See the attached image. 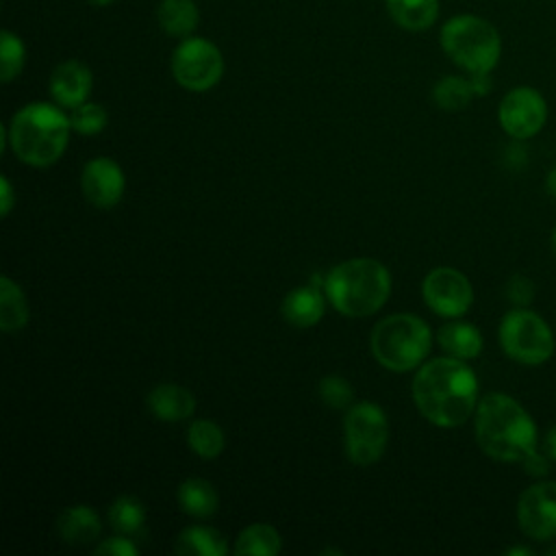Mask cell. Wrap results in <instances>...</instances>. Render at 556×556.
Segmentation results:
<instances>
[{
	"instance_id": "obj_17",
	"label": "cell",
	"mask_w": 556,
	"mask_h": 556,
	"mask_svg": "<svg viewBox=\"0 0 556 556\" xmlns=\"http://www.w3.org/2000/svg\"><path fill=\"white\" fill-rule=\"evenodd\" d=\"M56 530L61 539L70 545H89L100 536L102 523L93 508L89 506H70L56 519Z\"/></svg>"
},
{
	"instance_id": "obj_15",
	"label": "cell",
	"mask_w": 556,
	"mask_h": 556,
	"mask_svg": "<svg viewBox=\"0 0 556 556\" xmlns=\"http://www.w3.org/2000/svg\"><path fill=\"white\" fill-rule=\"evenodd\" d=\"M146 404L150 413L161 421H182L195 410V397L185 387L163 382L156 384L148 397Z\"/></svg>"
},
{
	"instance_id": "obj_38",
	"label": "cell",
	"mask_w": 556,
	"mask_h": 556,
	"mask_svg": "<svg viewBox=\"0 0 556 556\" xmlns=\"http://www.w3.org/2000/svg\"><path fill=\"white\" fill-rule=\"evenodd\" d=\"M89 4H93V7H106V4H111L113 0H87Z\"/></svg>"
},
{
	"instance_id": "obj_34",
	"label": "cell",
	"mask_w": 556,
	"mask_h": 556,
	"mask_svg": "<svg viewBox=\"0 0 556 556\" xmlns=\"http://www.w3.org/2000/svg\"><path fill=\"white\" fill-rule=\"evenodd\" d=\"M471 87H473V93L476 96H484V93H489V89H491V78H489V74H471Z\"/></svg>"
},
{
	"instance_id": "obj_16",
	"label": "cell",
	"mask_w": 556,
	"mask_h": 556,
	"mask_svg": "<svg viewBox=\"0 0 556 556\" xmlns=\"http://www.w3.org/2000/svg\"><path fill=\"white\" fill-rule=\"evenodd\" d=\"M324 315V293L315 285L289 291L282 300V317L295 328L315 326Z\"/></svg>"
},
{
	"instance_id": "obj_22",
	"label": "cell",
	"mask_w": 556,
	"mask_h": 556,
	"mask_svg": "<svg viewBox=\"0 0 556 556\" xmlns=\"http://www.w3.org/2000/svg\"><path fill=\"white\" fill-rule=\"evenodd\" d=\"M28 321V304L24 291L9 278H0V328L4 332L22 330Z\"/></svg>"
},
{
	"instance_id": "obj_40",
	"label": "cell",
	"mask_w": 556,
	"mask_h": 556,
	"mask_svg": "<svg viewBox=\"0 0 556 556\" xmlns=\"http://www.w3.org/2000/svg\"><path fill=\"white\" fill-rule=\"evenodd\" d=\"M545 554H556V547H547V549H545Z\"/></svg>"
},
{
	"instance_id": "obj_11",
	"label": "cell",
	"mask_w": 556,
	"mask_h": 556,
	"mask_svg": "<svg viewBox=\"0 0 556 556\" xmlns=\"http://www.w3.org/2000/svg\"><path fill=\"white\" fill-rule=\"evenodd\" d=\"M519 530L532 541L556 539V482L541 480L528 486L517 500Z\"/></svg>"
},
{
	"instance_id": "obj_25",
	"label": "cell",
	"mask_w": 556,
	"mask_h": 556,
	"mask_svg": "<svg viewBox=\"0 0 556 556\" xmlns=\"http://www.w3.org/2000/svg\"><path fill=\"white\" fill-rule=\"evenodd\" d=\"M187 443L200 458H215L222 454L226 439L215 421L195 419L187 430Z\"/></svg>"
},
{
	"instance_id": "obj_1",
	"label": "cell",
	"mask_w": 556,
	"mask_h": 556,
	"mask_svg": "<svg viewBox=\"0 0 556 556\" xmlns=\"http://www.w3.org/2000/svg\"><path fill=\"white\" fill-rule=\"evenodd\" d=\"M413 402L430 424L456 428L476 413L478 378L460 358H432L415 374Z\"/></svg>"
},
{
	"instance_id": "obj_10",
	"label": "cell",
	"mask_w": 556,
	"mask_h": 556,
	"mask_svg": "<svg viewBox=\"0 0 556 556\" xmlns=\"http://www.w3.org/2000/svg\"><path fill=\"white\" fill-rule=\"evenodd\" d=\"M502 130L513 139H530L539 135L547 122V102L534 87H513L497 106Z\"/></svg>"
},
{
	"instance_id": "obj_14",
	"label": "cell",
	"mask_w": 556,
	"mask_h": 556,
	"mask_svg": "<svg viewBox=\"0 0 556 556\" xmlns=\"http://www.w3.org/2000/svg\"><path fill=\"white\" fill-rule=\"evenodd\" d=\"M91 85H93L91 70L85 63L70 59L54 67L50 76V96L54 98L56 104L65 109H74L87 102L91 93Z\"/></svg>"
},
{
	"instance_id": "obj_36",
	"label": "cell",
	"mask_w": 556,
	"mask_h": 556,
	"mask_svg": "<svg viewBox=\"0 0 556 556\" xmlns=\"http://www.w3.org/2000/svg\"><path fill=\"white\" fill-rule=\"evenodd\" d=\"M545 189H547L549 195L556 198V167L549 169V174H547V178H545Z\"/></svg>"
},
{
	"instance_id": "obj_12",
	"label": "cell",
	"mask_w": 556,
	"mask_h": 556,
	"mask_svg": "<svg viewBox=\"0 0 556 556\" xmlns=\"http://www.w3.org/2000/svg\"><path fill=\"white\" fill-rule=\"evenodd\" d=\"M426 304L441 317H460L473 302V289L467 276L454 267H437L428 271L421 285Z\"/></svg>"
},
{
	"instance_id": "obj_6",
	"label": "cell",
	"mask_w": 556,
	"mask_h": 556,
	"mask_svg": "<svg viewBox=\"0 0 556 556\" xmlns=\"http://www.w3.org/2000/svg\"><path fill=\"white\" fill-rule=\"evenodd\" d=\"M432 334L424 319L406 313L389 315L374 326L371 352L391 371L417 367L430 352Z\"/></svg>"
},
{
	"instance_id": "obj_24",
	"label": "cell",
	"mask_w": 556,
	"mask_h": 556,
	"mask_svg": "<svg viewBox=\"0 0 556 556\" xmlns=\"http://www.w3.org/2000/svg\"><path fill=\"white\" fill-rule=\"evenodd\" d=\"M280 552V534L269 523L248 526L235 543V554H254V556H274Z\"/></svg>"
},
{
	"instance_id": "obj_3",
	"label": "cell",
	"mask_w": 556,
	"mask_h": 556,
	"mask_svg": "<svg viewBox=\"0 0 556 556\" xmlns=\"http://www.w3.org/2000/svg\"><path fill=\"white\" fill-rule=\"evenodd\" d=\"M70 117L50 102H30L9 122L7 139L20 161L46 167L59 161L70 139Z\"/></svg>"
},
{
	"instance_id": "obj_5",
	"label": "cell",
	"mask_w": 556,
	"mask_h": 556,
	"mask_svg": "<svg viewBox=\"0 0 556 556\" xmlns=\"http://www.w3.org/2000/svg\"><path fill=\"white\" fill-rule=\"evenodd\" d=\"M443 52L469 74H491L502 54L497 28L478 15H454L441 26Z\"/></svg>"
},
{
	"instance_id": "obj_19",
	"label": "cell",
	"mask_w": 556,
	"mask_h": 556,
	"mask_svg": "<svg viewBox=\"0 0 556 556\" xmlns=\"http://www.w3.org/2000/svg\"><path fill=\"white\" fill-rule=\"evenodd\" d=\"M156 22L169 37H191L198 28L200 11L193 0H161L156 7Z\"/></svg>"
},
{
	"instance_id": "obj_26",
	"label": "cell",
	"mask_w": 556,
	"mask_h": 556,
	"mask_svg": "<svg viewBox=\"0 0 556 556\" xmlns=\"http://www.w3.org/2000/svg\"><path fill=\"white\" fill-rule=\"evenodd\" d=\"M473 96L471 80L463 76H443L432 89V100L443 111H460L471 102Z\"/></svg>"
},
{
	"instance_id": "obj_2",
	"label": "cell",
	"mask_w": 556,
	"mask_h": 556,
	"mask_svg": "<svg viewBox=\"0 0 556 556\" xmlns=\"http://www.w3.org/2000/svg\"><path fill=\"white\" fill-rule=\"evenodd\" d=\"M478 447L497 463L523 465L539 452V430L530 413L506 393H486L476 406Z\"/></svg>"
},
{
	"instance_id": "obj_8",
	"label": "cell",
	"mask_w": 556,
	"mask_h": 556,
	"mask_svg": "<svg viewBox=\"0 0 556 556\" xmlns=\"http://www.w3.org/2000/svg\"><path fill=\"white\" fill-rule=\"evenodd\" d=\"M389 439L387 415L380 406L371 402H361L348 408L343 419V441L345 454L354 465H371L376 463Z\"/></svg>"
},
{
	"instance_id": "obj_23",
	"label": "cell",
	"mask_w": 556,
	"mask_h": 556,
	"mask_svg": "<svg viewBox=\"0 0 556 556\" xmlns=\"http://www.w3.org/2000/svg\"><path fill=\"white\" fill-rule=\"evenodd\" d=\"M180 508L198 519L211 517L217 510V493L211 482L202 478H189L178 486Z\"/></svg>"
},
{
	"instance_id": "obj_39",
	"label": "cell",
	"mask_w": 556,
	"mask_h": 556,
	"mask_svg": "<svg viewBox=\"0 0 556 556\" xmlns=\"http://www.w3.org/2000/svg\"><path fill=\"white\" fill-rule=\"evenodd\" d=\"M552 248H554V254H556V226L552 230Z\"/></svg>"
},
{
	"instance_id": "obj_29",
	"label": "cell",
	"mask_w": 556,
	"mask_h": 556,
	"mask_svg": "<svg viewBox=\"0 0 556 556\" xmlns=\"http://www.w3.org/2000/svg\"><path fill=\"white\" fill-rule=\"evenodd\" d=\"M70 124L80 135H96L106 126V111L96 102H83L72 109Z\"/></svg>"
},
{
	"instance_id": "obj_20",
	"label": "cell",
	"mask_w": 556,
	"mask_h": 556,
	"mask_svg": "<svg viewBox=\"0 0 556 556\" xmlns=\"http://www.w3.org/2000/svg\"><path fill=\"white\" fill-rule=\"evenodd\" d=\"M391 20L413 33L428 30L439 17V0H387Z\"/></svg>"
},
{
	"instance_id": "obj_7",
	"label": "cell",
	"mask_w": 556,
	"mask_h": 556,
	"mask_svg": "<svg viewBox=\"0 0 556 556\" xmlns=\"http://www.w3.org/2000/svg\"><path fill=\"white\" fill-rule=\"evenodd\" d=\"M497 339L508 358L530 367L549 361L556 345L547 321L526 306H517L502 317Z\"/></svg>"
},
{
	"instance_id": "obj_9",
	"label": "cell",
	"mask_w": 556,
	"mask_h": 556,
	"mask_svg": "<svg viewBox=\"0 0 556 556\" xmlns=\"http://www.w3.org/2000/svg\"><path fill=\"white\" fill-rule=\"evenodd\" d=\"M174 80L189 91H206L215 87L224 74V56L219 48L204 37H185L172 54Z\"/></svg>"
},
{
	"instance_id": "obj_28",
	"label": "cell",
	"mask_w": 556,
	"mask_h": 556,
	"mask_svg": "<svg viewBox=\"0 0 556 556\" xmlns=\"http://www.w3.org/2000/svg\"><path fill=\"white\" fill-rule=\"evenodd\" d=\"M24 61H26L24 41L15 33L4 28L0 33V80L11 83L15 76H20Z\"/></svg>"
},
{
	"instance_id": "obj_27",
	"label": "cell",
	"mask_w": 556,
	"mask_h": 556,
	"mask_svg": "<svg viewBox=\"0 0 556 556\" xmlns=\"http://www.w3.org/2000/svg\"><path fill=\"white\" fill-rule=\"evenodd\" d=\"M109 521H111L113 530H117L119 534L132 536V534L141 532V528L146 523V510L139 500H135L130 495H122L111 504Z\"/></svg>"
},
{
	"instance_id": "obj_18",
	"label": "cell",
	"mask_w": 556,
	"mask_h": 556,
	"mask_svg": "<svg viewBox=\"0 0 556 556\" xmlns=\"http://www.w3.org/2000/svg\"><path fill=\"white\" fill-rule=\"evenodd\" d=\"M437 341L441 350L447 356L460 358V361H471L482 352V334L473 324L467 321H450L439 328Z\"/></svg>"
},
{
	"instance_id": "obj_35",
	"label": "cell",
	"mask_w": 556,
	"mask_h": 556,
	"mask_svg": "<svg viewBox=\"0 0 556 556\" xmlns=\"http://www.w3.org/2000/svg\"><path fill=\"white\" fill-rule=\"evenodd\" d=\"M543 452L549 460H556V424L547 430V434L543 439Z\"/></svg>"
},
{
	"instance_id": "obj_30",
	"label": "cell",
	"mask_w": 556,
	"mask_h": 556,
	"mask_svg": "<svg viewBox=\"0 0 556 556\" xmlns=\"http://www.w3.org/2000/svg\"><path fill=\"white\" fill-rule=\"evenodd\" d=\"M319 397L330 408H348L354 400V389L341 376H326L319 380Z\"/></svg>"
},
{
	"instance_id": "obj_32",
	"label": "cell",
	"mask_w": 556,
	"mask_h": 556,
	"mask_svg": "<svg viewBox=\"0 0 556 556\" xmlns=\"http://www.w3.org/2000/svg\"><path fill=\"white\" fill-rule=\"evenodd\" d=\"M96 554L98 556H135L137 547L130 543V539L122 536H111L102 543L96 545Z\"/></svg>"
},
{
	"instance_id": "obj_31",
	"label": "cell",
	"mask_w": 556,
	"mask_h": 556,
	"mask_svg": "<svg viewBox=\"0 0 556 556\" xmlns=\"http://www.w3.org/2000/svg\"><path fill=\"white\" fill-rule=\"evenodd\" d=\"M506 298L517 306H526L534 298V287L526 276H513L506 282Z\"/></svg>"
},
{
	"instance_id": "obj_21",
	"label": "cell",
	"mask_w": 556,
	"mask_h": 556,
	"mask_svg": "<svg viewBox=\"0 0 556 556\" xmlns=\"http://www.w3.org/2000/svg\"><path fill=\"white\" fill-rule=\"evenodd\" d=\"M174 549L182 556H222L228 552V545L217 530L206 526H189L180 532Z\"/></svg>"
},
{
	"instance_id": "obj_4",
	"label": "cell",
	"mask_w": 556,
	"mask_h": 556,
	"mask_svg": "<svg viewBox=\"0 0 556 556\" xmlns=\"http://www.w3.org/2000/svg\"><path fill=\"white\" fill-rule=\"evenodd\" d=\"M324 293L341 315L367 317L387 302L391 276L376 258H350L330 269Z\"/></svg>"
},
{
	"instance_id": "obj_37",
	"label": "cell",
	"mask_w": 556,
	"mask_h": 556,
	"mask_svg": "<svg viewBox=\"0 0 556 556\" xmlns=\"http://www.w3.org/2000/svg\"><path fill=\"white\" fill-rule=\"evenodd\" d=\"M506 554H510V556H517V554H521V556H532L534 552H532L530 547H510V549H506Z\"/></svg>"
},
{
	"instance_id": "obj_33",
	"label": "cell",
	"mask_w": 556,
	"mask_h": 556,
	"mask_svg": "<svg viewBox=\"0 0 556 556\" xmlns=\"http://www.w3.org/2000/svg\"><path fill=\"white\" fill-rule=\"evenodd\" d=\"M0 193H2V206H0V213L2 217L9 215V211L13 208V189H11V182L7 176L0 178Z\"/></svg>"
},
{
	"instance_id": "obj_13",
	"label": "cell",
	"mask_w": 556,
	"mask_h": 556,
	"mask_svg": "<svg viewBox=\"0 0 556 556\" xmlns=\"http://www.w3.org/2000/svg\"><path fill=\"white\" fill-rule=\"evenodd\" d=\"M80 189L87 202L98 208H111L122 200L124 193V172L122 167L106 159L98 156L85 163L80 174Z\"/></svg>"
}]
</instances>
